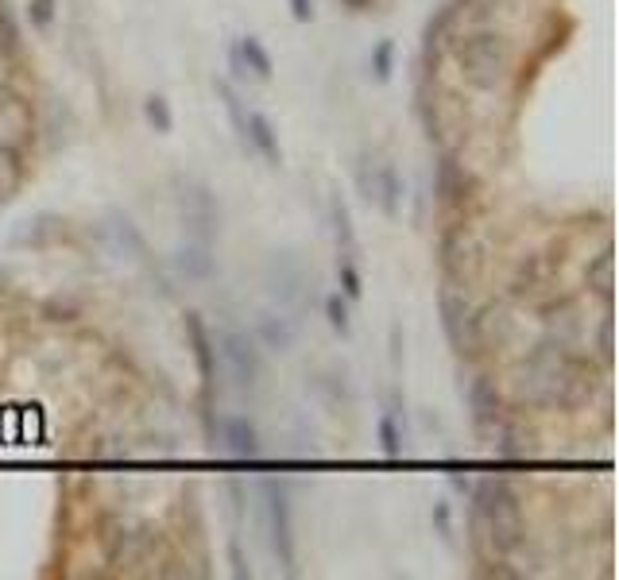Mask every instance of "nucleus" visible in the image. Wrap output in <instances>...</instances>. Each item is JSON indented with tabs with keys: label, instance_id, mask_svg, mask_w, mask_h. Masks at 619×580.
Returning <instances> with one entry per match:
<instances>
[{
	"label": "nucleus",
	"instance_id": "22",
	"mask_svg": "<svg viewBox=\"0 0 619 580\" xmlns=\"http://www.w3.org/2000/svg\"><path fill=\"white\" fill-rule=\"evenodd\" d=\"M329 221H333V236H337V248H341V256H356L353 217H349V205L341 202L337 194L329 198Z\"/></svg>",
	"mask_w": 619,
	"mask_h": 580
},
{
	"label": "nucleus",
	"instance_id": "1",
	"mask_svg": "<svg viewBox=\"0 0 619 580\" xmlns=\"http://www.w3.org/2000/svg\"><path fill=\"white\" fill-rule=\"evenodd\" d=\"M519 395L534 406H573L585 399V364L569 345L542 341L519 364Z\"/></svg>",
	"mask_w": 619,
	"mask_h": 580
},
{
	"label": "nucleus",
	"instance_id": "36",
	"mask_svg": "<svg viewBox=\"0 0 619 580\" xmlns=\"http://www.w3.org/2000/svg\"><path fill=\"white\" fill-rule=\"evenodd\" d=\"M434 522H438L442 538H453V534H449V507H445V503H438V507H434Z\"/></svg>",
	"mask_w": 619,
	"mask_h": 580
},
{
	"label": "nucleus",
	"instance_id": "37",
	"mask_svg": "<svg viewBox=\"0 0 619 580\" xmlns=\"http://www.w3.org/2000/svg\"><path fill=\"white\" fill-rule=\"evenodd\" d=\"M229 66H233V78H248L244 62H240V55H236V43H229Z\"/></svg>",
	"mask_w": 619,
	"mask_h": 580
},
{
	"label": "nucleus",
	"instance_id": "20",
	"mask_svg": "<svg viewBox=\"0 0 619 580\" xmlns=\"http://www.w3.org/2000/svg\"><path fill=\"white\" fill-rule=\"evenodd\" d=\"M109 232H113V244H117L124 256H132V260H148V240H144V232L132 225V217L113 213V217H109Z\"/></svg>",
	"mask_w": 619,
	"mask_h": 580
},
{
	"label": "nucleus",
	"instance_id": "18",
	"mask_svg": "<svg viewBox=\"0 0 619 580\" xmlns=\"http://www.w3.org/2000/svg\"><path fill=\"white\" fill-rule=\"evenodd\" d=\"M31 132V113L20 97H4L0 101V144L16 147Z\"/></svg>",
	"mask_w": 619,
	"mask_h": 580
},
{
	"label": "nucleus",
	"instance_id": "26",
	"mask_svg": "<svg viewBox=\"0 0 619 580\" xmlns=\"http://www.w3.org/2000/svg\"><path fill=\"white\" fill-rule=\"evenodd\" d=\"M391 70H395V43L391 39H380L372 47V78L376 82H391Z\"/></svg>",
	"mask_w": 619,
	"mask_h": 580
},
{
	"label": "nucleus",
	"instance_id": "10",
	"mask_svg": "<svg viewBox=\"0 0 619 580\" xmlns=\"http://www.w3.org/2000/svg\"><path fill=\"white\" fill-rule=\"evenodd\" d=\"M442 271L461 283V279H472L480 271V256H476V244L465 229H453L442 236Z\"/></svg>",
	"mask_w": 619,
	"mask_h": 580
},
{
	"label": "nucleus",
	"instance_id": "14",
	"mask_svg": "<svg viewBox=\"0 0 619 580\" xmlns=\"http://www.w3.org/2000/svg\"><path fill=\"white\" fill-rule=\"evenodd\" d=\"M256 345H264L267 352H275V356H287L298 341V318H287V314H275V310H267L256 318Z\"/></svg>",
	"mask_w": 619,
	"mask_h": 580
},
{
	"label": "nucleus",
	"instance_id": "38",
	"mask_svg": "<svg viewBox=\"0 0 619 580\" xmlns=\"http://www.w3.org/2000/svg\"><path fill=\"white\" fill-rule=\"evenodd\" d=\"M0 86H4V55H0Z\"/></svg>",
	"mask_w": 619,
	"mask_h": 580
},
{
	"label": "nucleus",
	"instance_id": "4",
	"mask_svg": "<svg viewBox=\"0 0 619 580\" xmlns=\"http://www.w3.org/2000/svg\"><path fill=\"white\" fill-rule=\"evenodd\" d=\"M213 348H217L221 368L233 379V387H240V391H256V387H260V379H264V352H260L252 333H244V329H225V333L213 341Z\"/></svg>",
	"mask_w": 619,
	"mask_h": 580
},
{
	"label": "nucleus",
	"instance_id": "24",
	"mask_svg": "<svg viewBox=\"0 0 619 580\" xmlns=\"http://www.w3.org/2000/svg\"><path fill=\"white\" fill-rule=\"evenodd\" d=\"M144 120H148L159 136L175 132V109H171V101H167V97H159V93H151L148 101H144Z\"/></svg>",
	"mask_w": 619,
	"mask_h": 580
},
{
	"label": "nucleus",
	"instance_id": "35",
	"mask_svg": "<svg viewBox=\"0 0 619 580\" xmlns=\"http://www.w3.org/2000/svg\"><path fill=\"white\" fill-rule=\"evenodd\" d=\"M0 31H4V47H16V28H12V16L4 4H0Z\"/></svg>",
	"mask_w": 619,
	"mask_h": 580
},
{
	"label": "nucleus",
	"instance_id": "9",
	"mask_svg": "<svg viewBox=\"0 0 619 580\" xmlns=\"http://www.w3.org/2000/svg\"><path fill=\"white\" fill-rule=\"evenodd\" d=\"M360 190H364L368 202L380 205L387 217H395L399 205H403V178H399V171H395L391 163H380V167H372V171L360 167Z\"/></svg>",
	"mask_w": 619,
	"mask_h": 580
},
{
	"label": "nucleus",
	"instance_id": "13",
	"mask_svg": "<svg viewBox=\"0 0 619 580\" xmlns=\"http://www.w3.org/2000/svg\"><path fill=\"white\" fill-rule=\"evenodd\" d=\"M217 430H221V441L229 445L233 457H240V461H256L260 457V430H256V422L248 414H225L217 422Z\"/></svg>",
	"mask_w": 619,
	"mask_h": 580
},
{
	"label": "nucleus",
	"instance_id": "11",
	"mask_svg": "<svg viewBox=\"0 0 619 580\" xmlns=\"http://www.w3.org/2000/svg\"><path fill=\"white\" fill-rule=\"evenodd\" d=\"M171 263H175V271L186 279V283H209L213 275H217V256H213V244H206V240H186V244H178L175 256H171Z\"/></svg>",
	"mask_w": 619,
	"mask_h": 580
},
{
	"label": "nucleus",
	"instance_id": "23",
	"mask_svg": "<svg viewBox=\"0 0 619 580\" xmlns=\"http://www.w3.org/2000/svg\"><path fill=\"white\" fill-rule=\"evenodd\" d=\"M24 182V163H20V151L8 144H0V202H8Z\"/></svg>",
	"mask_w": 619,
	"mask_h": 580
},
{
	"label": "nucleus",
	"instance_id": "33",
	"mask_svg": "<svg viewBox=\"0 0 619 580\" xmlns=\"http://www.w3.org/2000/svg\"><path fill=\"white\" fill-rule=\"evenodd\" d=\"M596 345H600V360L612 364V318L600 321V329H596Z\"/></svg>",
	"mask_w": 619,
	"mask_h": 580
},
{
	"label": "nucleus",
	"instance_id": "8",
	"mask_svg": "<svg viewBox=\"0 0 619 580\" xmlns=\"http://www.w3.org/2000/svg\"><path fill=\"white\" fill-rule=\"evenodd\" d=\"M438 310H442V329L445 337H449V345H453V352L472 356L480 348V333H476V310L469 306V298L449 283L438 294Z\"/></svg>",
	"mask_w": 619,
	"mask_h": 580
},
{
	"label": "nucleus",
	"instance_id": "21",
	"mask_svg": "<svg viewBox=\"0 0 619 580\" xmlns=\"http://www.w3.org/2000/svg\"><path fill=\"white\" fill-rule=\"evenodd\" d=\"M585 279H589L592 294L608 306L612 302V287H616V256H612V248H604L596 260L589 263V271H585Z\"/></svg>",
	"mask_w": 619,
	"mask_h": 580
},
{
	"label": "nucleus",
	"instance_id": "34",
	"mask_svg": "<svg viewBox=\"0 0 619 580\" xmlns=\"http://www.w3.org/2000/svg\"><path fill=\"white\" fill-rule=\"evenodd\" d=\"M291 16H295L298 24H310L314 20V4L310 0H291Z\"/></svg>",
	"mask_w": 619,
	"mask_h": 580
},
{
	"label": "nucleus",
	"instance_id": "31",
	"mask_svg": "<svg viewBox=\"0 0 619 580\" xmlns=\"http://www.w3.org/2000/svg\"><path fill=\"white\" fill-rule=\"evenodd\" d=\"M449 20H453V12H449V8H442V12H438L430 24H426V35H422V47H426V55H434V51H438V43H442V31H445V24H449Z\"/></svg>",
	"mask_w": 619,
	"mask_h": 580
},
{
	"label": "nucleus",
	"instance_id": "3",
	"mask_svg": "<svg viewBox=\"0 0 619 580\" xmlns=\"http://www.w3.org/2000/svg\"><path fill=\"white\" fill-rule=\"evenodd\" d=\"M457 70L472 89H496L511 70V51L500 31H469L453 43Z\"/></svg>",
	"mask_w": 619,
	"mask_h": 580
},
{
	"label": "nucleus",
	"instance_id": "29",
	"mask_svg": "<svg viewBox=\"0 0 619 580\" xmlns=\"http://www.w3.org/2000/svg\"><path fill=\"white\" fill-rule=\"evenodd\" d=\"M337 279H341V290H345V298H360L364 294V279H360V271H356L353 256H345V260H337Z\"/></svg>",
	"mask_w": 619,
	"mask_h": 580
},
{
	"label": "nucleus",
	"instance_id": "27",
	"mask_svg": "<svg viewBox=\"0 0 619 580\" xmlns=\"http://www.w3.org/2000/svg\"><path fill=\"white\" fill-rule=\"evenodd\" d=\"M457 182H465V171L453 163V159H442L438 163V194H442L445 202H457L461 194H457Z\"/></svg>",
	"mask_w": 619,
	"mask_h": 580
},
{
	"label": "nucleus",
	"instance_id": "17",
	"mask_svg": "<svg viewBox=\"0 0 619 580\" xmlns=\"http://www.w3.org/2000/svg\"><path fill=\"white\" fill-rule=\"evenodd\" d=\"M186 337H190V348H194V360H198L202 379L213 383V376H217V348H213V337H209L202 314H186Z\"/></svg>",
	"mask_w": 619,
	"mask_h": 580
},
{
	"label": "nucleus",
	"instance_id": "28",
	"mask_svg": "<svg viewBox=\"0 0 619 580\" xmlns=\"http://www.w3.org/2000/svg\"><path fill=\"white\" fill-rule=\"evenodd\" d=\"M325 318H329V325H333V333L349 337L353 321H349V306H345V298H341V294H329V298H325Z\"/></svg>",
	"mask_w": 619,
	"mask_h": 580
},
{
	"label": "nucleus",
	"instance_id": "7",
	"mask_svg": "<svg viewBox=\"0 0 619 580\" xmlns=\"http://www.w3.org/2000/svg\"><path fill=\"white\" fill-rule=\"evenodd\" d=\"M264 279L271 298L279 306H287V310H302L306 306V298H310V271L302 267L295 252H271Z\"/></svg>",
	"mask_w": 619,
	"mask_h": 580
},
{
	"label": "nucleus",
	"instance_id": "19",
	"mask_svg": "<svg viewBox=\"0 0 619 580\" xmlns=\"http://www.w3.org/2000/svg\"><path fill=\"white\" fill-rule=\"evenodd\" d=\"M236 55H240L244 70H248L252 78H260V82H271V78H275V62H271V51H267L256 35H240V39H236Z\"/></svg>",
	"mask_w": 619,
	"mask_h": 580
},
{
	"label": "nucleus",
	"instance_id": "12",
	"mask_svg": "<svg viewBox=\"0 0 619 580\" xmlns=\"http://www.w3.org/2000/svg\"><path fill=\"white\" fill-rule=\"evenodd\" d=\"M144 542H148V534H144V526L132 519H109L105 522V553H109V561L113 565H128V561H136L140 550H144Z\"/></svg>",
	"mask_w": 619,
	"mask_h": 580
},
{
	"label": "nucleus",
	"instance_id": "30",
	"mask_svg": "<svg viewBox=\"0 0 619 580\" xmlns=\"http://www.w3.org/2000/svg\"><path fill=\"white\" fill-rule=\"evenodd\" d=\"M399 441H403V434H399L395 418H391V414H384V418H380V449H384V457H391V461H395V457L403 453V445H399Z\"/></svg>",
	"mask_w": 619,
	"mask_h": 580
},
{
	"label": "nucleus",
	"instance_id": "15",
	"mask_svg": "<svg viewBox=\"0 0 619 580\" xmlns=\"http://www.w3.org/2000/svg\"><path fill=\"white\" fill-rule=\"evenodd\" d=\"M244 144L256 147V151L264 155V163H271V167L283 163L279 132H275V124H271V116L267 113H248V120H244Z\"/></svg>",
	"mask_w": 619,
	"mask_h": 580
},
{
	"label": "nucleus",
	"instance_id": "2",
	"mask_svg": "<svg viewBox=\"0 0 619 580\" xmlns=\"http://www.w3.org/2000/svg\"><path fill=\"white\" fill-rule=\"evenodd\" d=\"M472 519L488 526V542H492L496 553H511L523 546L519 492L503 476H488V480L476 484V492H472Z\"/></svg>",
	"mask_w": 619,
	"mask_h": 580
},
{
	"label": "nucleus",
	"instance_id": "39",
	"mask_svg": "<svg viewBox=\"0 0 619 580\" xmlns=\"http://www.w3.org/2000/svg\"><path fill=\"white\" fill-rule=\"evenodd\" d=\"M0 290H4V275H0Z\"/></svg>",
	"mask_w": 619,
	"mask_h": 580
},
{
	"label": "nucleus",
	"instance_id": "16",
	"mask_svg": "<svg viewBox=\"0 0 619 580\" xmlns=\"http://www.w3.org/2000/svg\"><path fill=\"white\" fill-rule=\"evenodd\" d=\"M469 410L472 422L484 430V426H496L500 422V387L492 376H476L469 383Z\"/></svg>",
	"mask_w": 619,
	"mask_h": 580
},
{
	"label": "nucleus",
	"instance_id": "25",
	"mask_svg": "<svg viewBox=\"0 0 619 580\" xmlns=\"http://www.w3.org/2000/svg\"><path fill=\"white\" fill-rule=\"evenodd\" d=\"M217 86V97L225 101V109H229V120H233V132L244 140V120H248V113H244V101H240V93L233 89V82L229 78H217L213 82Z\"/></svg>",
	"mask_w": 619,
	"mask_h": 580
},
{
	"label": "nucleus",
	"instance_id": "5",
	"mask_svg": "<svg viewBox=\"0 0 619 580\" xmlns=\"http://www.w3.org/2000/svg\"><path fill=\"white\" fill-rule=\"evenodd\" d=\"M264 495H267V530H271V550H275L279 565H283L287 573H295L298 542H295V507H291V492H287V484L267 480Z\"/></svg>",
	"mask_w": 619,
	"mask_h": 580
},
{
	"label": "nucleus",
	"instance_id": "6",
	"mask_svg": "<svg viewBox=\"0 0 619 580\" xmlns=\"http://www.w3.org/2000/svg\"><path fill=\"white\" fill-rule=\"evenodd\" d=\"M178 209H182V225L194 240L213 244V236L221 232V205L213 198L206 182H178Z\"/></svg>",
	"mask_w": 619,
	"mask_h": 580
},
{
	"label": "nucleus",
	"instance_id": "32",
	"mask_svg": "<svg viewBox=\"0 0 619 580\" xmlns=\"http://www.w3.org/2000/svg\"><path fill=\"white\" fill-rule=\"evenodd\" d=\"M28 16H31V28L47 31L51 24H55V0H31Z\"/></svg>",
	"mask_w": 619,
	"mask_h": 580
}]
</instances>
